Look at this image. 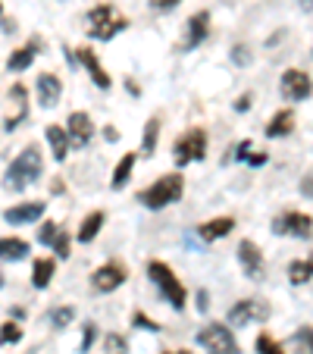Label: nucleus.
Listing matches in <instances>:
<instances>
[{
  "instance_id": "1",
  "label": "nucleus",
  "mask_w": 313,
  "mask_h": 354,
  "mask_svg": "<svg viewBox=\"0 0 313 354\" xmlns=\"http://www.w3.org/2000/svg\"><path fill=\"white\" fill-rule=\"evenodd\" d=\"M44 173V157H41V148L38 144H28L22 154H16V160L7 166V188L10 191H22L28 185H34L41 179Z\"/></svg>"
},
{
  "instance_id": "2",
  "label": "nucleus",
  "mask_w": 313,
  "mask_h": 354,
  "mask_svg": "<svg viewBox=\"0 0 313 354\" xmlns=\"http://www.w3.org/2000/svg\"><path fill=\"white\" fill-rule=\"evenodd\" d=\"M148 279L156 286V292L163 295L166 304L176 307V311H182L188 292H185V286L179 282L176 270H172L170 264H163V260H148Z\"/></svg>"
},
{
  "instance_id": "3",
  "label": "nucleus",
  "mask_w": 313,
  "mask_h": 354,
  "mask_svg": "<svg viewBox=\"0 0 313 354\" xmlns=\"http://www.w3.org/2000/svg\"><path fill=\"white\" fill-rule=\"evenodd\" d=\"M129 28V19H125L113 3H101V7L88 10V38L91 41H113L119 32Z\"/></svg>"
},
{
  "instance_id": "4",
  "label": "nucleus",
  "mask_w": 313,
  "mask_h": 354,
  "mask_svg": "<svg viewBox=\"0 0 313 354\" xmlns=\"http://www.w3.org/2000/svg\"><path fill=\"white\" fill-rule=\"evenodd\" d=\"M185 191V179L179 176V173H166V176H160L154 185H148V188L138 195V201H141L148 210H163V207L176 204L179 198H182Z\"/></svg>"
},
{
  "instance_id": "5",
  "label": "nucleus",
  "mask_w": 313,
  "mask_h": 354,
  "mask_svg": "<svg viewBox=\"0 0 313 354\" xmlns=\"http://www.w3.org/2000/svg\"><path fill=\"white\" fill-rule=\"evenodd\" d=\"M204 154H207V132L198 129V126L185 129L182 135L176 138V144H172V164H176L179 170L188 166V164L204 160Z\"/></svg>"
},
{
  "instance_id": "6",
  "label": "nucleus",
  "mask_w": 313,
  "mask_h": 354,
  "mask_svg": "<svg viewBox=\"0 0 313 354\" xmlns=\"http://www.w3.org/2000/svg\"><path fill=\"white\" fill-rule=\"evenodd\" d=\"M194 339L207 354H239V342H235V335H232V329L225 323H210Z\"/></svg>"
},
{
  "instance_id": "7",
  "label": "nucleus",
  "mask_w": 313,
  "mask_h": 354,
  "mask_svg": "<svg viewBox=\"0 0 313 354\" xmlns=\"http://www.w3.org/2000/svg\"><path fill=\"white\" fill-rule=\"evenodd\" d=\"M263 320H270V304L263 298H241L225 313L229 326H248V323H263Z\"/></svg>"
},
{
  "instance_id": "8",
  "label": "nucleus",
  "mask_w": 313,
  "mask_h": 354,
  "mask_svg": "<svg viewBox=\"0 0 313 354\" xmlns=\"http://www.w3.org/2000/svg\"><path fill=\"white\" fill-rule=\"evenodd\" d=\"M7 113H3V132H16L28 119V88L22 82H13L7 91Z\"/></svg>"
},
{
  "instance_id": "9",
  "label": "nucleus",
  "mask_w": 313,
  "mask_h": 354,
  "mask_svg": "<svg viewBox=\"0 0 313 354\" xmlns=\"http://www.w3.org/2000/svg\"><path fill=\"white\" fill-rule=\"evenodd\" d=\"M207 35H210V13L207 10H198V13H191L188 22H185V35L182 41L176 44L179 54H188V50L201 48L207 41Z\"/></svg>"
},
{
  "instance_id": "10",
  "label": "nucleus",
  "mask_w": 313,
  "mask_h": 354,
  "mask_svg": "<svg viewBox=\"0 0 313 354\" xmlns=\"http://www.w3.org/2000/svg\"><path fill=\"white\" fill-rule=\"evenodd\" d=\"M272 232H276V235H292V239H310L313 219L301 210H285L272 219Z\"/></svg>"
},
{
  "instance_id": "11",
  "label": "nucleus",
  "mask_w": 313,
  "mask_h": 354,
  "mask_svg": "<svg viewBox=\"0 0 313 354\" xmlns=\"http://www.w3.org/2000/svg\"><path fill=\"white\" fill-rule=\"evenodd\" d=\"M125 279H129V266L119 264V260H107L103 266H97V270L91 273V286H94L97 292H103V295L116 292Z\"/></svg>"
},
{
  "instance_id": "12",
  "label": "nucleus",
  "mask_w": 313,
  "mask_h": 354,
  "mask_svg": "<svg viewBox=\"0 0 313 354\" xmlns=\"http://www.w3.org/2000/svg\"><path fill=\"white\" fill-rule=\"evenodd\" d=\"M279 88H282V97L292 104H301L313 95V82L304 69H285L279 79Z\"/></svg>"
},
{
  "instance_id": "13",
  "label": "nucleus",
  "mask_w": 313,
  "mask_h": 354,
  "mask_svg": "<svg viewBox=\"0 0 313 354\" xmlns=\"http://www.w3.org/2000/svg\"><path fill=\"white\" fill-rule=\"evenodd\" d=\"M66 132H69L72 148H85V144L94 138V123H91V116L85 113V110H72L66 119Z\"/></svg>"
},
{
  "instance_id": "14",
  "label": "nucleus",
  "mask_w": 313,
  "mask_h": 354,
  "mask_svg": "<svg viewBox=\"0 0 313 354\" xmlns=\"http://www.w3.org/2000/svg\"><path fill=\"white\" fill-rule=\"evenodd\" d=\"M235 254H239V264H241V270H245L248 279H260V276H263V254H260L257 242L241 239Z\"/></svg>"
},
{
  "instance_id": "15",
  "label": "nucleus",
  "mask_w": 313,
  "mask_h": 354,
  "mask_svg": "<svg viewBox=\"0 0 313 354\" xmlns=\"http://www.w3.org/2000/svg\"><path fill=\"white\" fill-rule=\"evenodd\" d=\"M63 97V79L54 72H41L38 75V104L41 107H57Z\"/></svg>"
},
{
  "instance_id": "16",
  "label": "nucleus",
  "mask_w": 313,
  "mask_h": 354,
  "mask_svg": "<svg viewBox=\"0 0 313 354\" xmlns=\"http://www.w3.org/2000/svg\"><path fill=\"white\" fill-rule=\"evenodd\" d=\"M75 57H79V63H82V66L88 69L91 82H94L101 91H107L110 85H113V82H110V75H107V69L101 66V60H97V54H94L91 48H75Z\"/></svg>"
},
{
  "instance_id": "17",
  "label": "nucleus",
  "mask_w": 313,
  "mask_h": 354,
  "mask_svg": "<svg viewBox=\"0 0 313 354\" xmlns=\"http://www.w3.org/2000/svg\"><path fill=\"white\" fill-rule=\"evenodd\" d=\"M44 217V201H26V204H13L7 213H3V219H7L10 226H26V223H34V219Z\"/></svg>"
},
{
  "instance_id": "18",
  "label": "nucleus",
  "mask_w": 313,
  "mask_h": 354,
  "mask_svg": "<svg viewBox=\"0 0 313 354\" xmlns=\"http://www.w3.org/2000/svg\"><path fill=\"white\" fill-rule=\"evenodd\" d=\"M44 138H48V144H50V154H54V160H57V164H63V160L69 157V148H72L66 126H54V123H50L48 129H44Z\"/></svg>"
},
{
  "instance_id": "19",
  "label": "nucleus",
  "mask_w": 313,
  "mask_h": 354,
  "mask_svg": "<svg viewBox=\"0 0 313 354\" xmlns=\"http://www.w3.org/2000/svg\"><path fill=\"white\" fill-rule=\"evenodd\" d=\"M232 229H235V219L232 217H213L198 226V235H201V242H219V239H225Z\"/></svg>"
},
{
  "instance_id": "20",
  "label": "nucleus",
  "mask_w": 313,
  "mask_h": 354,
  "mask_svg": "<svg viewBox=\"0 0 313 354\" xmlns=\"http://www.w3.org/2000/svg\"><path fill=\"white\" fill-rule=\"evenodd\" d=\"M38 48H41V41H38V38H32L26 48H16L13 54L7 57V69H10V72H26V69L34 63V57H38Z\"/></svg>"
},
{
  "instance_id": "21",
  "label": "nucleus",
  "mask_w": 313,
  "mask_h": 354,
  "mask_svg": "<svg viewBox=\"0 0 313 354\" xmlns=\"http://www.w3.org/2000/svg\"><path fill=\"white\" fill-rule=\"evenodd\" d=\"M103 223H107V213H103V210H91L88 217H85L82 223H79V232H75V239L82 242V245H88V242H94L97 235H101Z\"/></svg>"
},
{
  "instance_id": "22",
  "label": "nucleus",
  "mask_w": 313,
  "mask_h": 354,
  "mask_svg": "<svg viewBox=\"0 0 313 354\" xmlns=\"http://www.w3.org/2000/svg\"><path fill=\"white\" fill-rule=\"evenodd\" d=\"M292 129H294V110H279L266 123V138H285L292 135Z\"/></svg>"
},
{
  "instance_id": "23",
  "label": "nucleus",
  "mask_w": 313,
  "mask_h": 354,
  "mask_svg": "<svg viewBox=\"0 0 313 354\" xmlns=\"http://www.w3.org/2000/svg\"><path fill=\"white\" fill-rule=\"evenodd\" d=\"M54 273H57V260L54 257H38L32 264V286L34 288H48L54 282Z\"/></svg>"
},
{
  "instance_id": "24",
  "label": "nucleus",
  "mask_w": 313,
  "mask_h": 354,
  "mask_svg": "<svg viewBox=\"0 0 313 354\" xmlns=\"http://www.w3.org/2000/svg\"><path fill=\"white\" fill-rule=\"evenodd\" d=\"M28 254H32V245L26 239H13V235L0 239V260H22Z\"/></svg>"
},
{
  "instance_id": "25",
  "label": "nucleus",
  "mask_w": 313,
  "mask_h": 354,
  "mask_svg": "<svg viewBox=\"0 0 313 354\" xmlns=\"http://www.w3.org/2000/svg\"><path fill=\"white\" fill-rule=\"evenodd\" d=\"M135 160H138V154H125L123 160L116 164L113 179H110V188H113V191H123V188H125V182H129V176H132V170H135Z\"/></svg>"
},
{
  "instance_id": "26",
  "label": "nucleus",
  "mask_w": 313,
  "mask_h": 354,
  "mask_svg": "<svg viewBox=\"0 0 313 354\" xmlns=\"http://www.w3.org/2000/svg\"><path fill=\"white\" fill-rule=\"evenodd\" d=\"M310 279H313V254L307 260H292L288 264V282L292 286H304Z\"/></svg>"
},
{
  "instance_id": "27",
  "label": "nucleus",
  "mask_w": 313,
  "mask_h": 354,
  "mask_svg": "<svg viewBox=\"0 0 313 354\" xmlns=\"http://www.w3.org/2000/svg\"><path fill=\"white\" fill-rule=\"evenodd\" d=\"M156 138H160V119L150 116L148 123H144V135H141V154L150 157L156 150Z\"/></svg>"
},
{
  "instance_id": "28",
  "label": "nucleus",
  "mask_w": 313,
  "mask_h": 354,
  "mask_svg": "<svg viewBox=\"0 0 313 354\" xmlns=\"http://www.w3.org/2000/svg\"><path fill=\"white\" fill-rule=\"evenodd\" d=\"M292 345L298 354H313V326H301L292 335Z\"/></svg>"
},
{
  "instance_id": "29",
  "label": "nucleus",
  "mask_w": 313,
  "mask_h": 354,
  "mask_svg": "<svg viewBox=\"0 0 313 354\" xmlns=\"http://www.w3.org/2000/svg\"><path fill=\"white\" fill-rule=\"evenodd\" d=\"M72 320H75V307H69V304L54 307V311H50V326L54 329H66Z\"/></svg>"
},
{
  "instance_id": "30",
  "label": "nucleus",
  "mask_w": 313,
  "mask_h": 354,
  "mask_svg": "<svg viewBox=\"0 0 313 354\" xmlns=\"http://www.w3.org/2000/svg\"><path fill=\"white\" fill-rule=\"evenodd\" d=\"M103 351L107 354H129V342L119 333H107L103 335Z\"/></svg>"
},
{
  "instance_id": "31",
  "label": "nucleus",
  "mask_w": 313,
  "mask_h": 354,
  "mask_svg": "<svg viewBox=\"0 0 313 354\" xmlns=\"http://www.w3.org/2000/svg\"><path fill=\"white\" fill-rule=\"evenodd\" d=\"M22 339V326L16 320L0 323V345H16Z\"/></svg>"
},
{
  "instance_id": "32",
  "label": "nucleus",
  "mask_w": 313,
  "mask_h": 354,
  "mask_svg": "<svg viewBox=\"0 0 313 354\" xmlns=\"http://www.w3.org/2000/svg\"><path fill=\"white\" fill-rule=\"evenodd\" d=\"M254 348H257V354H285V351H282V345L272 339L270 333H260L257 342H254Z\"/></svg>"
},
{
  "instance_id": "33",
  "label": "nucleus",
  "mask_w": 313,
  "mask_h": 354,
  "mask_svg": "<svg viewBox=\"0 0 313 354\" xmlns=\"http://www.w3.org/2000/svg\"><path fill=\"white\" fill-rule=\"evenodd\" d=\"M132 326H135V329H144V333H160V323L150 320L144 311H135V313H132Z\"/></svg>"
},
{
  "instance_id": "34",
  "label": "nucleus",
  "mask_w": 313,
  "mask_h": 354,
  "mask_svg": "<svg viewBox=\"0 0 313 354\" xmlns=\"http://www.w3.org/2000/svg\"><path fill=\"white\" fill-rule=\"evenodd\" d=\"M60 232H63L60 226H57L54 219H48V223H41V229H38V242H41V245H54Z\"/></svg>"
},
{
  "instance_id": "35",
  "label": "nucleus",
  "mask_w": 313,
  "mask_h": 354,
  "mask_svg": "<svg viewBox=\"0 0 313 354\" xmlns=\"http://www.w3.org/2000/svg\"><path fill=\"white\" fill-rule=\"evenodd\" d=\"M251 60H254V54L248 44H235V48H232V63H235V66H248Z\"/></svg>"
},
{
  "instance_id": "36",
  "label": "nucleus",
  "mask_w": 313,
  "mask_h": 354,
  "mask_svg": "<svg viewBox=\"0 0 313 354\" xmlns=\"http://www.w3.org/2000/svg\"><path fill=\"white\" fill-rule=\"evenodd\" d=\"M69 242H72V235H69V232H60V235H57V242H54L57 257H63V260L69 257Z\"/></svg>"
},
{
  "instance_id": "37",
  "label": "nucleus",
  "mask_w": 313,
  "mask_h": 354,
  "mask_svg": "<svg viewBox=\"0 0 313 354\" xmlns=\"http://www.w3.org/2000/svg\"><path fill=\"white\" fill-rule=\"evenodd\" d=\"M94 339H97V326H94V323H85V326H82V351H91Z\"/></svg>"
},
{
  "instance_id": "38",
  "label": "nucleus",
  "mask_w": 313,
  "mask_h": 354,
  "mask_svg": "<svg viewBox=\"0 0 313 354\" xmlns=\"http://www.w3.org/2000/svg\"><path fill=\"white\" fill-rule=\"evenodd\" d=\"M232 107H235V113H248V110L254 107V95H251V91H245V95H239V97H235V104H232Z\"/></svg>"
},
{
  "instance_id": "39",
  "label": "nucleus",
  "mask_w": 313,
  "mask_h": 354,
  "mask_svg": "<svg viewBox=\"0 0 313 354\" xmlns=\"http://www.w3.org/2000/svg\"><path fill=\"white\" fill-rule=\"evenodd\" d=\"M179 3H182V0H150V10H154V13H172Z\"/></svg>"
},
{
  "instance_id": "40",
  "label": "nucleus",
  "mask_w": 313,
  "mask_h": 354,
  "mask_svg": "<svg viewBox=\"0 0 313 354\" xmlns=\"http://www.w3.org/2000/svg\"><path fill=\"white\" fill-rule=\"evenodd\" d=\"M251 150H254L251 138H245V141H239V148H235V160H251Z\"/></svg>"
},
{
  "instance_id": "41",
  "label": "nucleus",
  "mask_w": 313,
  "mask_h": 354,
  "mask_svg": "<svg viewBox=\"0 0 313 354\" xmlns=\"http://www.w3.org/2000/svg\"><path fill=\"white\" fill-rule=\"evenodd\" d=\"M266 160H270V157H266L263 150H254V154H251V160H248V164H251V166H263Z\"/></svg>"
},
{
  "instance_id": "42",
  "label": "nucleus",
  "mask_w": 313,
  "mask_h": 354,
  "mask_svg": "<svg viewBox=\"0 0 313 354\" xmlns=\"http://www.w3.org/2000/svg\"><path fill=\"white\" fill-rule=\"evenodd\" d=\"M103 138H107V141H119V132H116V126H103Z\"/></svg>"
},
{
  "instance_id": "43",
  "label": "nucleus",
  "mask_w": 313,
  "mask_h": 354,
  "mask_svg": "<svg viewBox=\"0 0 313 354\" xmlns=\"http://www.w3.org/2000/svg\"><path fill=\"white\" fill-rule=\"evenodd\" d=\"M301 191H304V195H310V198H313V176H307L304 182H301Z\"/></svg>"
},
{
  "instance_id": "44",
  "label": "nucleus",
  "mask_w": 313,
  "mask_h": 354,
  "mask_svg": "<svg viewBox=\"0 0 313 354\" xmlns=\"http://www.w3.org/2000/svg\"><path fill=\"white\" fill-rule=\"evenodd\" d=\"M125 88H129V95H132V97H138V95H141V88H138V82H132V79H125Z\"/></svg>"
},
{
  "instance_id": "45",
  "label": "nucleus",
  "mask_w": 313,
  "mask_h": 354,
  "mask_svg": "<svg viewBox=\"0 0 313 354\" xmlns=\"http://www.w3.org/2000/svg\"><path fill=\"white\" fill-rule=\"evenodd\" d=\"M198 311H207V292H198Z\"/></svg>"
},
{
  "instance_id": "46",
  "label": "nucleus",
  "mask_w": 313,
  "mask_h": 354,
  "mask_svg": "<svg viewBox=\"0 0 313 354\" xmlns=\"http://www.w3.org/2000/svg\"><path fill=\"white\" fill-rule=\"evenodd\" d=\"M3 32L13 35V32H16V22H13V19H3Z\"/></svg>"
},
{
  "instance_id": "47",
  "label": "nucleus",
  "mask_w": 313,
  "mask_h": 354,
  "mask_svg": "<svg viewBox=\"0 0 313 354\" xmlns=\"http://www.w3.org/2000/svg\"><path fill=\"white\" fill-rule=\"evenodd\" d=\"M13 320H26V307H13Z\"/></svg>"
},
{
  "instance_id": "48",
  "label": "nucleus",
  "mask_w": 313,
  "mask_h": 354,
  "mask_svg": "<svg viewBox=\"0 0 313 354\" xmlns=\"http://www.w3.org/2000/svg\"><path fill=\"white\" fill-rule=\"evenodd\" d=\"M63 188H66V185H63V182H60V179H57V182H54V185H50V191H54V195H63Z\"/></svg>"
},
{
  "instance_id": "49",
  "label": "nucleus",
  "mask_w": 313,
  "mask_h": 354,
  "mask_svg": "<svg viewBox=\"0 0 313 354\" xmlns=\"http://www.w3.org/2000/svg\"><path fill=\"white\" fill-rule=\"evenodd\" d=\"M163 354H191V351H163Z\"/></svg>"
},
{
  "instance_id": "50",
  "label": "nucleus",
  "mask_w": 313,
  "mask_h": 354,
  "mask_svg": "<svg viewBox=\"0 0 313 354\" xmlns=\"http://www.w3.org/2000/svg\"><path fill=\"white\" fill-rule=\"evenodd\" d=\"M0 288H3V270H0Z\"/></svg>"
},
{
  "instance_id": "51",
  "label": "nucleus",
  "mask_w": 313,
  "mask_h": 354,
  "mask_svg": "<svg viewBox=\"0 0 313 354\" xmlns=\"http://www.w3.org/2000/svg\"><path fill=\"white\" fill-rule=\"evenodd\" d=\"M0 16H3V3H0Z\"/></svg>"
}]
</instances>
